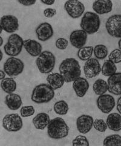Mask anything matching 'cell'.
<instances>
[{
	"mask_svg": "<svg viewBox=\"0 0 121 146\" xmlns=\"http://www.w3.org/2000/svg\"><path fill=\"white\" fill-rule=\"evenodd\" d=\"M59 72L67 83L74 82L81 74L80 64L74 58H67L63 60L59 65Z\"/></svg>",
	"mask_w": 121,
	"mask_h": 146,
	"instance_id": "1",
	"label": "cell"
},
{
	"mask_svg": "<svg viewBox=\"0 0 121 146\" xmlns=\"http://www.w3.org/2000/svg\"><path fill=\"white\" fill-rule=\"evenodd\" d=\"M69 132V127L64 119L56 117L50 120L47 126V133L52 139H60L66 137Z\"/></svg>",
	"mask_w": 121,
	"mask_h": 146,
	"instance_id": "2",
	"label": "cell"
},
{
	"mask_svg": "<svg viewBox=\"0 0 121 146\" xmlns=\"http://www.w3.org/2000/svg\"><path fill=\"white\" fill-rule=\"evenodd\" d=\"M55 96L54 90L49 85L43 83L36 86L32 91L31 99L37 104L46 103L51 101Z\"/></svg>",
	"mask_w": 121,
	"mask_h": 146,
	"instance_id": "3",
	"label": "cell"
},
{
	"mask_svg": "<svg viewBox=\"0 0 121 146\" xmlns=\"http://www.w3.org/2000/svg\"><path fill=\"white\" fill-rule=\"evenodd\" d=\"M56 62L55 56L49 51H44L36 59V64L40 72L48 74L53 70Z\"/></svg>",
	"mask_w": 121,
	"mask_h": 146,
	"instance_id": "4",
	"label": "cell"
},
{
	"mask_svg": "<svg viewBox=\"0 0 121 146\" xmlns=\"http://www.w3.org/2000/svg\"><path fill=\"white\" fill-rule=\"evenodd\" d=\"M100 25L101 21L99 17L98 14L93 12H86L81 19V27L88 34L97 32Z\"/></svg>",
	"mask_w": 121,
	"mask_h": 146,
	"instance_id": "5",
	"label": "cell"
},
{
	"mask_svg": "<svg viewBox=\"0 0 121 146\" xmlns=\"http://www.w3.org/2000/svg\"><path fill=\"white\" fill-rule=\"evenodd\" d=\"M24 46V40L17 34H12L9 36L7 42L4 46L5 53L10 56H16L20 54Z\"/></svg>",
	"mask_w": 121,
	"mask_h": 146,
	"instance_id": "6",
	"label": "cell"
},
{
	"mask_svg": "<svg viewBox=\"0 0 121 146\" xmlns=\"http://www.w3.org/2000/svg\"><path fill=\"white\" fill-rule=\"evenodd\" d=\"M23 62L19 59L11 57L4 64V71L10 77H15L21 74L24 70Z\"/></svg>",
	"mask_w": 121,
	"mask_h": 146,
	"instance_id": "7",
	"label": "cell"
},
{
	"mask_svg": "<svg viewBox=\"0 0 121 146\" xmlns=\"http://www.w3.org/2000/svg\"><path fill=\"white\" fill-rule=\"evenodd\" d=\"M23 126L22 118L18 113L7 114L3 119V127L8 132H18Z\"/></svg>",
	"mask_w": 121,
	"mask_h": 146,
	"instance_id": "8",
	"label": "cell"
},
{
	"mask_svg": "<svg viewBox=\"0 0 121 146\" xmlns=\"http://www.w3.org/2000/svg\"><path fill=\"white\" fill-rule=\"evenodd\" d=\"M108 33L116 38H121V15H114L109 17L106 24Z\"/></svg>",
	"mask_w": 121,
	"mask_h": 146,
	"instance_id": "9",
	"label": "cell"
},
{
	"mask_svg": "<svg viewBox=\"0 0 121 146\" xmlns=\"http://www.w3.org/2000/svg\"><path fill=\"white\" fill-rule=\"evenodd\" d=\"M64 8L68 15L74 19L80 18L85 11L84 5L78 0H68L64 4Z\"/></svg>",
	"mask_w": 121,
	"mask_h": 146,
	"instance_id": "10",
	"label": "cell"
},
{
	"mask_svg": "<svg viewBox=\"0 0 121 146\" xmlns=\"http://www.w3.org/2000/svg\"><path fill=\"white\" fill-rule=\"evenodd\" d=\"M96 103L98 109L104 113H109L116 105L114 97L109 94L100 96L97 99Z\"/></svg>",
	"mask_w": 121,
	"mask_h": 146,
	"instance_id": "11",
	"label": "cell"
},
{
	"mask_svg": "<svg viewBox=\"0 0 121 146\" xmlns=\"http://www.w3.org/2000/svg\"><path fill=\"white\" fill-rule=\"evenodd\" d=\"M102 71L101 64L99 61L94 58H91L86 61L84 66V74L87 79L98 76Z\"/></svg>",
	"mask_w": 121,
	"mask_h": 146,
	"instance_id": "12",
	"label": "cell"
},
{
	"mask_svg": "<svg viewBox=\"0 0 121 146\" xmlns=\"http://www.w3.org/2000/svg\"><path fill=\"white\" fill-rule=\"evenodd\" d=\"M0 26L7 33H12L19 29L18 19L13 15H4L1 18Z\"/></svg>",
	"mask_w": 121,
	"mask_h": 146,
	"instance_id": "13",
	"label": "cell"
},
{
	"mask_svg": "<svg viewBox=\"0 0 121 146\" xmlns=\"http://www.w3.org/2000/svg\"><path fill=\"white\" fill-rule=\"evenodd\" d=\"M93 118L88 115H82L76 119V126L79 132L86 134L90 131L93 126Z\"/></svg>",
	"mask_w": 121,
	"mask_h": 146,
	"instance_id": "14",
	"label": "cell"
},
{
	"mask_svg": "<svg viewBox=\"0 0 121 146\" xmlns=\"http://www.w3.org/2000/svg\"><path fill=\"white\" fill-rule=\"evenodd\" d=\"M87 39V33L84 30H76L72 32L70 35L71 44L76 48L81 49L86 45Z\"/></svg>",
	"mask_w": 121,
	"mask_h": 146,
	"instance_id": "15",
	"label": "cell"
},
{
	"mask_svg": "<svg viewBox=\"0 0 121 146\" xmlns=\"http://www.w3.org/2000/svg\"><path fill=\"white\" fill-rule=\"evenodd\" d=\"M36 33L38 39L41 41L49 40L53 35V29L52 26L48 23L41 24L36 29Z\"/></svg>",
	"mask_w": 121,
	"mask_h": 146,
	"instance_id": "16",
	"label": "cell"
},
{
	"mask_svg": "<svg viewBox=\"0 0 121 146\" xmlns=\"http://www.w3.org/2000/svg\"><path fill=\"white\" fill-rule=\"evenodd\" d=\"M108 91L116 96L121 95V72L115 73L108 79Z\"/></svg>",
	"mask_w": 121,
	"mask_h": 146,
	"instance_id": "17",
	"label": "cell"
},
{
	"mask_svg": "<svg viewBox=\"0 0 121 146\" xmlns=\"http://www.w3.org/2000/svg\"><path fill=\"white\" fill-rule=\"evenodd\" d=\"M113 3L110 0H96L93 4V9L96 13L103 15L112 10Z\"/></svg>",
	"mask_w": 121,
	"mask_h": 146,
	"instance_id": "18",
	"label": "cell"
},
{
	"mask_svg": "<svg viewBox=\"0 0 121 146\" xmlns=\"http://www.w3.org/2000/svg\"><path fill=\"white\" fill-rule=\"evenodd\" d=\"M73 88L78 97H82L86 94L88 90L89 83L85 78L80 77L73 82Z\"/></svg>",
	"mask_w": 121,
	"mask_h": 146,
	"instance_id": "19",
	"label": "cell"
},
{
	"mask_svg": "<svg viewBox=\"0 0 121 146\" xmlns=\"http://www.w3.org/2000/svg\"><path fill=\"white\" fill-rule=\"evenodd\" d=\"M24 47L26 51L31 56L36 57L42 53V45L38 42L32 39L24 41Z\"/></svg>",
	"mask_w": 121,
	"mask_h": 146,
	"instance_id": "20",
	"label": "cell"
},
{
	"mask_svg": "<svg viewBox=\"0 0 121 146\" xmlns=\"http://www.w3.org/2000/svg\"><path fill=\"white\" fill-rule=\"evenodd\" d=\"M5 103L7 106L12 111H16L21 106L23 102L21 97L17 94H9L6 96Z\"/></svg>",
	"mask_w": 121,
	"mask_h": 146,
	"instance_id": "21",
	"label": "cell"
},
{
	"mask_svg": "<svg viewBox=\"0 0 121 146\" xmlns=\"http://www.w3.org/2000/svg\"><path fill=\"white\" fill-rule=\"evenodd\" d=\"M106 123L108 128L114 132L121 130V115L118 113H112L108 115Z\"/></svg>",
	"mask_w": 121,
	"mask_h": 146,
	"instance_id": "22",
	"label": "cell"
},
{
	"mask_svg": "<svg viewBox=\"0 0 121 146\" xmlns=\"http://www.w3.org/2000/svg\"><path fill=\"white\" fill-rule=\"evenodd\" d=\"M50 121L49 115L44 112L37 114L32 120L35 127L38 130H44L46 127L48 126Z\"/></svg>",
	"mask_w": 121,
	"mask_h": 146,
	"instance_id": "23",
	"label": "cell"
},
{
	"mask_svg": "<svg viewBox=\"0 0 121 146\" xmlns=\"http://www.w3.org/2000/svg\"><path fill=\"white\" fill-rule=\"evenodd\" d=\"M47 81L53 90H58L64 84L65 80L59 73H51L47 77Z\"/></svg>",
	"mask_w": 121,
	"mask_h": 146,
	"instance_id": "24",
	"label": "cell"
},
{
	"mask_svg": "<svg viewBox=\"0 0 121 146\" xmlns=\"http://www.w3.org/2000/svg\"><path fill=\"white\" fill-rule=\"evenodd\" d=\"M93 90L95 94L99 96L104 95V93L108 91V83L103 79H98L94 83Z\"/></svg>",
	"mask_w": 121,
	"mask_h": 146,
	"instance_id": "25",
	"label": "cell"
},
{
	"mask_svg": "<svg viewBox=\"0 0 121 146\" xmlns=\"http://www.w3.org/2000/svg\"><path fill=\"white\" fill-rule=\"evenodd\" d=\"M17 83L13 78L11 77L6 78V79L2 80L1 82V89L8 94L15 92L17 90Z\"/></svg>",
	"mask_w": 121,
	"mask_h": 146,
	"instance_id": "26",
	"label": "cell"
},
{
	"mask_svg": "<svg viewBox=\"0 0 121 146\" xmlns=\"http://www.w3.org/2000/svg\"><path fill=\"white\" fill-rule=\"evenodd\" d=\"M117 67L115 64L110 60H106L102 67V74L106 77H110L116 73Z\"/></svg>",
	"mask_w": 121,
	"mask_h": 146,
	"instance_id": "27",
	"label": "cell"
},
{
	"mask_svg": "<svg viewBox=\"0 0 121 146\" xmlns=\"http://www.w3.org/2000/svg\"><path fill=\"white\" fill-rule=\"evenodd\" d=\"M104 146H121V136L114 134L107 137L103 142Z\"/></svg>",
	"mask_w": 121,
	"mask_h": 146,
	"instance_id": "28",
	"label": "cell"
},
{
	"mask_svg": "<svg viewBox=\"0 0 121 146\" xmlns=\"http://www.w3.org/2000/svg\"><path fill=\"white\" fill-rule=\"evenodd\" d=\"M94 49L92 46H87L79 50L78 56L81 60H88L91 59Z\"/></svg>",
	"mask_w": 121,
	"mask_h": 146,
	"instance_id": "29",
	"label": "cell"
},
{
	"mask_svg": "<svg viewBox=\"0 0 121 146\" xmlns=\"http://www.w3.org/2000/svg\"><path fill=\"white\" fill-rule=\"evenodd\" d=\"M53 108L56 113L61 115H64L67 114L68 111V109H69L68 104L64 100H60L56 102Z\"/></svg>",
	"mask_w": 121,
	"mask_h": 146,
	"instance_id": "30",
	"label": "cell"
},
{
	"mask_svg": "<svg viewBox=\"0 0 121 146\" xmlns=\"http://www.w3.org/2000/svg\"><path fill=\"white\" fill-rule=\"evenodd\" d=\"M94 54L98 59H104L108 54V49L104 45L99 44L95 46L94 49Z\"/></svg>",
	"mask_w": 121,
	"mask_h": 146,
	"instance_id": "31",
	"label": "cell"
},
{
	"mask_svg": "<svg viewBox=\"0 0 121 146\" xmlns=\"http://www.w3.org/2000/svg\"><path fill=\"white\" fill-rule=\"evenodd\" d=\"M93 127L99 132H105L108 128L107 123L102 119H96L93 123Z\"/></svg>",
	"mask_w": 121,
	"mask_h": 146,
	"instance_id": "32",
	"label": "cell"
},
{
	"mask_svg": "<svg viewBox=\"0 0 121 146\" xmlns=\"http://www.w3.org/2000/svg\"><path fill=\"white\" fill-rule=\"evenodd\" d=\"M73 146H89L87 138L83 135H78L73 140Z\"/></svg>",
	"mask_w": 121,
	"mask_h": 146,
	"instance_id": "33",
	"label": "cell"
},
{
	"mask_svg": "<svg viewBox=\"0 0 121 146\" xmlns=\"http://www.w3.org/2000/svg\"><path fill=\"white\" fill-rule=\"evenodd\" d=\"M108 59L114 64H119L121 62V50L115 49L113 50L108 56Z\"/></svg>",
	"mask_w": 121,
	"mask_h": 146,
	"instance_id": "34",
	"label": "cell"
},
{
	"mask_svg": "<svg viewBox=\"0 0 121 146\" xmlns=\"http://www.w3.org/2000/svg\"><path fill=\"white\" fill-rule=\"evenodd\" d=\"M21 115L23 117L32 116L35 113V109L32 106H23L20 110Z\"/></svg>",
	"mask_w": 121,
	"mask_h": 146,
	"instance_id": "35",
	"label": "cell"
},
{
	"mask_svg": "<svg viewBox=\"0 0 121 146\" xmlns=\"http://www.w3.org/2000/svg\"><path fill=\"white\" fill-rule=\"evenodd\" d=\"M68 40L65 38H61L57 39L56 41V46L60 50H66L68 46Z\"/></svg>",
	"mask_w": 121,
	"mask_h": 146,
	"instance_id": "36",
	"label": "cell"
},
{
	"mask_svg": "<svg viewBox=\"0 0 121 146\" xmlns=\"http://www.w3.org/2000/svg\"><path fill=\"white\" fill-rule=\"evenodd\" d=\"M56 14V10L54 9L47 8L45 10H44V16L49 18L53 17Z\"/></svg>",
	"mask_w": 121,
	"mask_h": 146,
	"instance_id": "37",
	"label": "cell"
},
{
	"mask_svg": "<svg viewBox=\"0 0 121 146\" xmlns=\"http://www.w3.org/2000/svg\"><path fill=\"white\" fill-rule=\"evenodd\" d=\"M18 1L24 6H29L33 5L36 3V0H18Z\"/></svg>",
	"mask_w": 121,
	"mask_h": 146,
	"instance_id": "38",
	"label": "cell"
},
{
	"mask_svg": "<svg viewBox=\"0 0 121 146\" xmlns=\"http://www.w3.org/2000/svg\"><path fill=\"white\" fill-rule=\"evenodd\" d=\"M117 111L119 112V114L121 115V96L118 98V102H117Z\"/></svg>",
	"mask_w": 121,
	"mask_h": 146,
	"instance_id": "39",
	"label": "cell"
},
{
	"mask_svg": "<svg viewBox=\"0 0 121 146\" xmlns=\"http://www.w3.org/2000/svg\"><path fill=\"white\" fill-rule=\"evenodd\" d=\"M41 1L47 5H52L54 4L55 3V0H41Z\"/></svg>",
	"mask_w": 121,
	"mask_h": 146,
	"instance_id": "40",
	"label": "cell"
},
{
	"mask_svg": "<svg viewBox=\"0 0 121 146\" xmlns=\"http://www.w3.org/2000/svg\"><path fill=\"white\" fill-rule=\"evenodd\" d=\"M6 73L4 71H3L2 70L0 71V75H1L0 76V79H1V80L4 79V77H5V76H6Z\"/></svg>",
	"mask_w": 121,
	"mask_h": 146,
	"instance_id": "41",
	"label": "cell"
},
{
	"mask_svg": "<svg viewBox=\"0 0 121 146\" xmlns=\"http://www.w3.org/2000/svg\"><path fill=\"white\" fill-rule=\"evenodd\" d=\"M118 46H119V48L120 50H121V39L119 40L118 42Z\"/></svg>",
	"mask_w": 121,
	"mask_h": 146,
	"instance_id": "42",
	"label": "cell"
},
{
	"mask_svg": "<svg viewBox=\"0 0 121 146\" xmlns=\"http://www.w3.org/2000/svg\"><path fill=\"white\" fill-rule=\"evenodd\" d=\"M0 55H1V57H0V60H1L2 59H3V56L1 51H0Z\"/></svg>",
	"mask_w": 121,
	"mask_h": 146,
	"instance_id": "43",
	"label": "cell"
},
{
	"mask_svg": "<svg viewBox=\"0 0 121 146\" xmlns=\"http://www.w3.org/2000/svg\"><path fill=\"white\" fill-rule=\"evenodd\" d=\"M0 40H1V43H0V46H2V45L3 44V39L2 37L0 38Z\"/></svg>",
	"mask_w": 121,
	"mask_h": 146,
	"instance_id": "44",
	"label": "cell"
}]
</instances>
